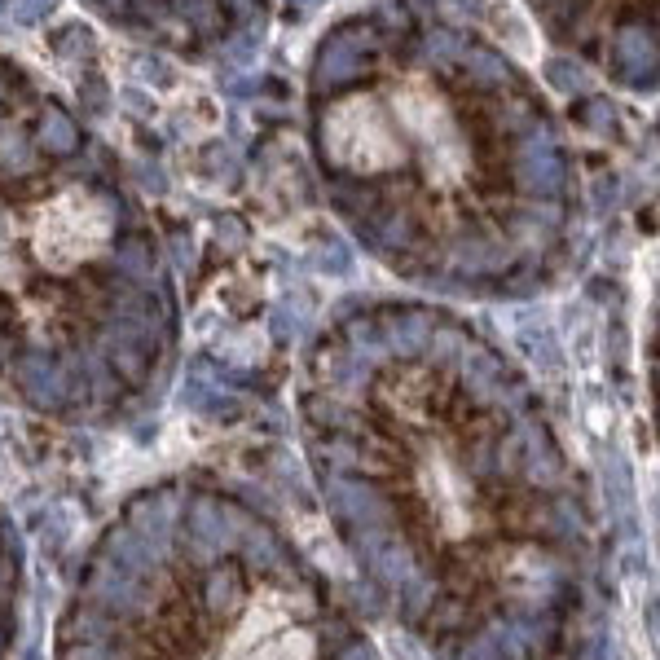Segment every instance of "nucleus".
I'll use <instances>...</instances> for the list:
<instances>
[{
  "label": "nucleus",
  "mask_w": 660,
  "mask_h": 660,
  "mask_svg": "<svg viewBox=\"0 0 660 660\" xmlns=\"http://www.w3.org/2000/svg\"><path fill=\"white\" fill-rule=\"evenodd\" d=\"M181 291L115 150L0 53V396L115 423L163 388Z\"/></svg>",
  "instance_id": "nucleus-3"
},
{
  "label": "nucleus",
  "mask_w": 660,
  "mask_h": 660,
  "mask_svg": "<svg viewBox=\"0 0 660 660\" xmlns=\"http://www.w3.org/2000/svg\"><path fill=\"white\" fill-rule=\"evenodd\" d=\"M304 141L330 216L440 300H524L564 278L581 220L568 128L480 31L379 0L322 31Z\"/></svg>",
  "instance_id": "nucleus-2"
},
{
  "label": "nucleus",
  "mask_w": 660,
  "mask_h": 660,
  "mask_svg": "<svg viewBox=\"0 0 660 660\" xmlns=\"http://www.w3.org/2000/svg\"><path fill=\"white\" fill-rule=\"evenodd\" d=\"M58 660H388L269 511L212 476L132 493L88 550Z\"/></svg>",
  "instance_id": "nucleus-4"
},
{
  "label": "nucleus",
  "mask_w": 660,
  "mask_h": 660,
  "mask_svg": "<svg viewBox=\"0 0 660 660\" xmlns=\"http://www.w3.org/2000/svg\"><path fill=\"white\" fill-rule=\"evenodd\" d=\"M22 630V555L5 511H0V660H18Z\"/></svg>",
  "instance_id": "nucleus-7"
},
{
  "label": "nucleus",
  "mask_w": 660,
  "mask_h": 660,
  "mask_svg": "<svg viewBox=\"0 0 660 660\" xmlns=\"http://www.w3.org/2000/svg\"><path fill=\"white\" fill-rule=\"evenodd\" d=\"M300 436L370 599L436 660H572L603 533L542 392L462 313L370 300L304 357Z\"/></svg>",
  "instance_id": "nucleus-1"
},
{
  "label": "nucleus",
  "mask_w": 660,
  "mask_h": 660,
  "mask_svg": "<svg viewBox=\"0 0 660 660\" xmlns=\"http://www.w3.org/2000/svg\"><path fill=\"white\" fill-rule=\"evenodd\" d=\"M537 27L564 53L625 88L656 84V0H528Z\"/></svg>",
  "instance_id": "nucleus-5"
},
{
  "label": "nucleus",
  "mask_w": 660,
  "mask_h": 660,
  "mask_svg": "<svg viewBox=\"0 0 660 660\" xmlns=\"http://www.w3.org/2000/svg\"><path fill=\"white\" fill-rule=\"evenodd\" d=\"M75 5L137 44L176 58H207L247 36L269 0H75Z\"/></svg>",
  "instance_id": "nucleus-6"
}]
</instances>
